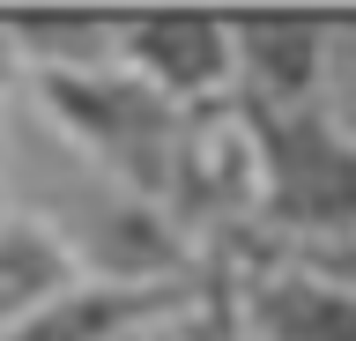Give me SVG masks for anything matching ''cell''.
<instances>
[{
    "label": "cell",
    "mask_w": 356,
    "mask_h": 341,
    "mask_svg": "<svg viewBox=\"0 0 356 341\" xmlns=\"http://www.w3.org/2000/svg\"><path fill=\"white\" fill-rule=\"evenodd\" d=\"M119 67H134L186 112H208L238 90V38L216 15H149V23H119Z\"/></svg>",
    "instance_id": "cell-5"
},
{
    "label": "cell",
    "mask_w": 356,
    "mask_h": 341,
    "mask_svg": "<svg viewBox=\"0 0 356 341\" xmlns=\"http://www.w3.org/2000/svg\"><path fill=\"white\" fill-rule=\"evenodd\" d=\"M238 38V104H312L334 67V30L327 23H230Z\"/></svg>",
    "instance_id": "cell-7"
},
{
    "label": "cell",
    "mask_w": 356,
    "mask_h": 341,
    "mask_svg": "<svg viewBox=\"0 0 356 341\" xmlns=\"http://www.w3.org/2000/svg\"><path fill=\"white\" fill-rule=\"evenodd\" d=\"M149 341H178V326H156V334H149Z\"/></svg>",
    "instance_id": "cell-13"
},
{
    "label": "cell",
    "mask_w": 356,
    "mask_h": 341,
    "mask_svg": "<svg viewBox=\"0 0 356 341\" xmlns=\"http://www.w3.org/2000/svg\"><path fill=\"white\" fill-rule=\"evenodd\" d=\"M30 104H38L52 126H60L74 149H82L97 171L141 193L149 208H171V178H178V149H186V126L193 112L171 104L163 90H149L134 67H89V74H38L22 82Z\"/></svg>",
    "instance_id": "cell-3"
},
{
    "label": "cell",
    "mask_w": 356,
    "mask_h": 341,
    "mask_svg": "<svg viewBox=\"0 0 356 341\" xmlns=\"http://www.w3.org/2000/svg\"><path fill=\"white\" fill-rule=\"evenodd\" d=\"M22 97V67H15V45H8V23H0V112Z\"/></svg>",
    "instance_id": "cell-12"
},
{
    "label": "cell",
    "mask_w": 356,
    "mask_h": 341,
    "mask_svg": "<svg viewBox=\"0 0 356 341\" xmlns=\"http://www.w3.org/2000/svg\"><path fill=\"white\" fill-rule=\"evenodd\" d=\"M0 208H15L74 260V274L97 282H193L200 252L178 238L163 208L97 171L52 119L30 104V90L0 112Z\"/></svg>",
    "instance_id": "cell-1"
},
{
    "label": "cell",
    "mask_w": 356,
    "mask_h": 341,
    "mask_svg": "<svg viewBox=\"0 0 356 341\" xmlns=\"http://www.w3.org/2000/svg\"><path fill=\"white\" fill-rule=\"evenodd\" d=\"M289 260H305V267L334 274L341 290H356V238H334V245H305V252H289Z\"/></svg>",
    "instance_id": "cell-11"
},
{
    "label": "cell",
    "mask_w": 356,
    "mask_h": 341,
    "mask_svg": "<svg viewBox=\"0 0 356 341\" xmlns=\"http://www.w3.org/2000/svg\"><path fill=\"white\" fill-rule=\"evenodd\" d=\"M74 282V260H67L52 238H44L30 215H0V334H15L22 319L52 304V297Z\"/></svg>",
    "instance_id": "cell-8"
},
{
    "label": "cell",
    "mask_w": 356,
    "mask_h": 341,
    "mask_svg": "<svg viewBox=\"0 0 356 341\" xmlns=\"http://www.w3.org/2000/svg\"><path fill=\"white\" fill-rule=\"evenodd\" d=\"M238 104V97H230ZM252 141V245L245 252H305L356 238V126L312 104H238Z\"/></svg>",
    "instance_id": "cell-2"
},
{
    "label": "cell",
    "mask_w": 356,
    "mask_h": 341,
    "mask_svg": "<svg viewBox=\"0 0 356 341\" xmlns=\"http://www.w3.org/2000/svg\"><path fill=\"white\" fill-rule=\"evenodd\" d=\"M8 45H15L22 82L38 74H89L119 60V23H97V15H60V23H8Z\"/></svg>",
    "instance_id": "cell-9"
},
{
    "label": "cell",
    "mask_w": 356,
    "mask_h": 341,
    "mask_svg": "<svg viewBox=\"0 0 356 341\" xmlns=\"http://www.w3.org/2000/svg\"><path fill=\"white\" fill-rule=\"evenodd\" d=\"M200 297L193 282H97V274H74L52 304L22 319L15 334L0 341H149L156 326H178Z\"/></svg>",
    "instance_id": "cell-6"
},
{
    "label": "cell",
    "mask_w": 356,
    "mask_h": 341,
    "mask_svg": "<svg viewBox=\"0 0 356 341\" xmlns=\"http://www.w3.org/2000/svg\"><path fill=\"white\" fill-rule=\"evenodd\" d=\"M178 341H245L230 260H200V297H193V312L178 319Z\"/></svg>",
    "instance_id": "cell-10"
},
{
    "label": "cell",
    "mask_w": 356,
    "mask_h": 341,
    "mask_svg": "<svg viewBox=\"0 0 356 341\" xmlns=\"http://www.w3.org/2000/svg\"><path fill=\"white\" fill-rule=\"evenodd\" d=\"M245 341H356V290L289 252H222Z\"/></svg>",
    "instance_id": "cell-4"
},
{
    "label": "cell",
    "mask_w": 356,
    "mask_h": 341,
    "mask_svg": "<svg viewBox=\"0 0 356 341\" xmlns=\"http://www.w3.org/2000/svg\"><path fill=\"white\" fill-rule=\"evenodd\" d=\"M0 215H8V208H0Z\"/></svg>",
    "instance_id": "cell-14"
}]
</instances>
